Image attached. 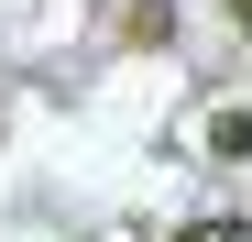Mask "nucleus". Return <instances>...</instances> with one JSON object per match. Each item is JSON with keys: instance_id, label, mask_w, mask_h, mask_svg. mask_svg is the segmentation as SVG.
Instances as JSON below:
<instances>
[{"instance_id": "nucleus-1", "label": "nucleus", "mask_w": 252, "mask_h": 242, "mask_svg": "<svg viewBox=\"0 0 252 242\" xmlns=\"http://www.w3.org/2000/svg\"><path fill=\"white\" fill-rule=\"evenodd\" d=\"M208 154H220V165H230V154H252V110H241V99L208 110Z\"/></svg>"}, {"instance_id": "nucleus-2", "label": "nucleus", "mask_w": 252, "mask_h": 242, "mask_svg": "<svg viewBox=\"0 0 252 242\" xmlns=\"http://www.w3.org/2000/svg\"><path fill=\"white\" fill-rule=\"evenodd\" d=\"M176 242H252V220H187Z\"/></svg>"}, {"instance_id": "nucleus-3", "label": "nucleus", "mask_w": 252, "mask_h": 242, "mask_svg": "<svg viewBox=\"0 0 252 242\" xmlns=\"http://www.w3.org/2000/svg\"><path fill=\"white\" fill-rule=\"evenodd\" d=\"M230 22H241V33H252V0H230Z\"/></svg>"}]
</instances>
